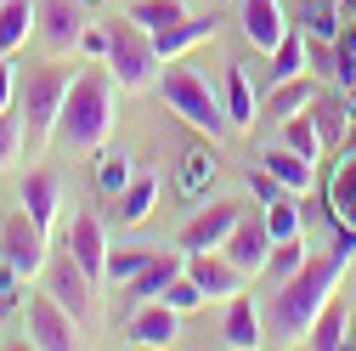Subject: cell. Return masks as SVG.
Here are the masks:
<instances>
[{"mask_svg":"<svg viewBox=\"0 0 356 351\" xmlns=\"http://www.w3.org/2000/svg\"><path fill=\"white\" fill-rule=\"evenodd\" d=\"M350 260H356V227H339V244L328 255H311L294 278H283L272 289V300H266V334L283 340V345H300L305 329H311V318H317L328 306V295L339 289Z\"/></svg>","mask_w":356,"mask_h":351,"instance_id":"1","label":"cell"},{"mask_svg":"<svg viewBox=\"0 0 356 351\" xmlns=\"http://www.w3.org/2000/svg\"><path fill=\"white\" fill-rule=\"evenodd\" d=\"M113 108H119V79H113L108 63H91L85 74H74V85H68L57 142L74 148V153H97V148H108L113 119H119Z\"/></svg>","mask_w":356,"mask_h":351,"instance_id":"2","label":"cell"},{"mask_svg":"<svg viewBox=\"0 0 356 351\" xmlns=\"http://www.w3.org/2000/svg\"><path fill=\"white\" fill-rule=\"evenodd\" d=\"M68 85H74V68H68L63 57L34 63V68L17 79V114H23V148H29V159H40V153L57 142Z\"/></svg>","mask_w":356,"mask_h":351,"instance_id":"3","label":"cell"},{"mask_svg":"<svg viewBox=\"0 0 356 351\" xmlns=\"http://www.w3.org/2000/svg\"><path fill=\"white\" fill-rule=\"evenodd\" d=\"M159 97L175 108V114H181L193 130H204V136L215 142V136H227V130H232V119H227V102H220L215 97V85L193 68V63H181V57H175V63H164L159 68Z\"/></svg>","mask_w":356,"mask_h":351,"instance_id":"4","label":"cell"},{"mask_svg":"<svg viewBox=\"0 0 356 351\" xmlns=\"http://www.w3.org/2000/svg\"><path fill=\"white\" fill-rule=\"evenodd\" d=\"M102 63L113 68L119 91H147V85H159V68H164V57L153 46V29H142L130 12L119 23H108V57Z\"/></svg>","mask_w":356,"mask_h":351,"instance_id":"5","label":"cell"},{"mask_svg":"<svg viewBox=\"0 0 356 351\" xmlns=\"http://www.w3.org/2000/svg\"><path fill=\"white\" fill-rule=\"evenodd\" d=\"M46 289H51V295L68 306V318H74L79 329H97V323H102V295H97L102 283H97L91 272H85L68 249L46 260Z\"/></svg>","mask_w":356,"mask_h":351,"instance_id":"6","label":"cell"},{"mask_svg":"<svg viewBox=\"0 0 356 351\" xmlns=\"http://www.w3.org/2000/svg\"><path fill=\"white\" fill-rule=\"evenodd\" d=\"M0 260L29 283V278H46V260H51V233L34 221L29 210H17V215H6L0 221Z\"/></svg>","mask_w":356,"mask_h":351,"instance_id":"7","label":"cell"},{"mask_svg":"<svg viewBox=\"0 0 356 351\" xmlns=\"http://www.w3.org/2000/svg\"><path fill=\"white\" fill-rule=\"evenodd\" d=\"M23 329H29V345H40V351H68V345H79V334H85L51 289H34V295H29Z\"/></svg>","mask_w":356,"mask_h":351,"instance_id":"8","label":"cell"},{"mask_svg":"<svg viewBox=\"0 0 356 351\" xmlns=\"http://www.w3.org/2000/svg\"><path fill=\"white\" fill-rule=\"evenodd\" d=\"M85 12L74 6V0H40V23H34V34H40V46H46V57H68V52H79V40H85Z\"/></svg>","mask_w":356,"mask_h":351,"instance_id":"9","label":"cell"},{"mask_svg":"<svg viewBox=\"0 0 356 351\" xmlns=\"http://www.w3.org/2000/svg\"><path fill=\"white\" fill-rule=\"evenodd\" d=\"M175 272H187V249H164V244H159V255H153L147 267L119 289V318H130L142 300H159V295H164V283H170Z\"/></svg>","mask_w":356,"mask_h":351,"instance_id":"10","label":"cell"},{"mask_svg":"<svg viewBox=\"0 0 356 351\" xmlns=\"http://www.w3.org/2000/svg\"><path fill=\"white\" fill-rule=\"evenodd\" d=\"M249 204L243 198H215V204H204L198 215H187V227H181V249L193 255V249H220L227 244V233L238 227V215H243Z\"/></svg>","mask_w":356,"mask_h":351,"instance_id":"11","label":"cell"},{"mask_svg":"<svg viewBox=\"0 0 356 351\" xmlns=\"http://www.w3.org/2000/svg\"><path fill=\"white\" fill-rule=\"evenodd\" d=\"M63 249L79 260L85 272H91L97 283H108V227L97 221L91 210H79L74 221H68V233H63Z\"/></svg>","mask_w":356,"mask_h":351,"instance_id":"12","label":"cell"},{"mask_svg":"<svg viewBox=\"0 0 356 351\" xmlns=\"http://www.w3.org/2000/svg\"><path fill=\"white\" fill-rule=\"evenodd\" d=\"M187 272L198 278V289H204L209 300H232V295L243 289V278H249L227 249H193V255H187Z\"/></svg>","mask_w":356,"mask_h":351,"instance_id":"13","label":"cell"},{"mask_svg":"<svg viewBox=\"0 0 356 351\" xmlns=\"http://www.w3.org/2000/svg\"><path fill=\"white\" fill-rule=\"evenodd\" d=\"M124 334H130V345H175L181 340V312L170 300H142L124 318Z\"/></svg>","mask_w":356,"mask_h":351,"instance_id":"14","label":"cell"},{"mask_svg":"<svg viewBox=\"0 0 356 351\" xmlns=\"http://www.w3.org/2000/svg\"><path fill=\"white\" fill-rule=\"evenodd\" d=\"M238 29H243V40H249L254 52L272 57V52H277V40H283L294 23L283 17L277 0H238Z\"/></svg>","mask_w":356,"mask_h":351,"instance_id":"15","label":"cell"},{"mask_svg":"<svg viewBox=\"0 0 356 351\" xmlns=\"http://www.w3.org/2000/svg\"><path fill=\"white\" fill-rule=\"evenodd\" d=\"M220 249H227L243 272H266V255H272V227H266V215H249V210H243Z\"/></svg>","mask_w":356,"mask_h":351,"instance_id":"16","label":"cell"},{"mask_svg":"<svg viewBox=\"0 0 356 351\" xmlns=\"http://www.w3.org/2000/svg\"><path fill=\"white\" fill-rule=\"evenodd\" d=\"M220 340H227L232 351H254V345L272 340V334H266V312H254V300H249V295H232V300H227V323H220Z\"/></svg>","mask_w":356,"mask_h":351,"instance_id":"17","label":"cell"},{"mask_svg":"<svg viewBox=\"0 0 356 351\" xmlns=\"http://www.w3.org/2000/svg\"><path fill=\"white\" fill-rule=\"evenodd\" d=\"M57 204H63V176H57V170H29V176H23V210H29L46 233L57 227Z\"/></svg>","mask_w":356,"mask_h":351,"instance_id":"18","label":"cell"},{"mask_svg":"<svg viewBox=\"0 0 356 351\" xmlns=\"http://www.w3.org/2000/svg\"><path fill=\"white\" fill-rule=\"evenodd\" d=\"M317 97H323V85L311 79V74H294V79H277L272 91H266V114H260V119H277V125H283L289 114H305V108L317 102Z\"/></svg>","mask_w":356,"mask_h":351,"instance_id":"19","label":"cell"},{"mask_svg":"<svg viewBox=\"0 0 356 351\" xmlns=\"http://www.w3.org/2000/svg\"><path fill=\"white\" fill-rule=\"evenodd\" d=\"M260 164L272 170V176H277V182H283L289 193H305L311 182H317V159H305V153H294L289 142H272V148L260 153Z\"/></svg>","mask_w":356,"mask_h":351,"instance_id":"20","label":"cell"},{"mask_svg":"<svg viewBox=\"0 0 356 351\" xmlns=\"http://www.w3.org/2000/svg\"><path fill=\"white\" fill-rule=\"evenodd\" d=\"M345 334H350V312H345L339 295H328V306H323V312L311 318V329H305V345H311V351H339V345H350Z\"/></svg>","mask_w":356,"mask_h":351,"instance_id":"21","label":"cell"},{"mask_svg":"<svg viewBox=\"0 0 356 351\" xmlns=\"http://www.w3.org/2000/svg\"><path fill=\"white\" fill-rule=\"evenodd\" d=\"M40 23V0H0V57H12Z\"/></svg>","mask_w":356,"mask_h":351,"instance_id":"22","label":"cell"},{"mask_svg":"<svg viewBox=\"0 0 356 351\" xmlns=\"http://www.w3.org/2000/svg\"><path fill=\"white\" fill-rule=\"evenodd\" d=\"M209 34H215V17H181L175 29H159V34H153V46H159L164 63H175V57H187L198 40H209Z\"/></svg>","mask_w":356,"mask_h":351,"instance_id":"23","label":"cell"},{"mask_svg":"<svg viewBox=\"0 0 356 351\" xmlns=\"http://www.w3.org/2000/svg\"><path fill=\"white\" fill-rule=\"evenodd\" d=\"M328 215H334L339 227H356V148L339 159L334 182H328Z\"/></svg>","mask_w":356,"mask_h":351,"instance_id":"24","label":"cell"},{"mask_svg":"<svg viewBox=\"0 0 356 351\" xmlns=\"http://www.w3.org/2000/svg\"><path fill=\"white\" fill-rule=\"evenodd\" d=\"M113 210H119V221H124V227H142L147 215L159 210V176H136V182L119 193V204H113Z\"/></svg>","mask_w":356,"mask_h":351,"instance_id":"25","label":"cell"},{"mask_svg":"<svg viewBox=\"0 0 356 351\" xmlns=\"http://www.w3.org/2000/svg\"><path fill=\"white\" fill-rule=\"evenodd\" d=\"M227 119H232V130H254V85H249V68H227Z\"/></svg>","mask_w":356,"mask_h":351,"instance_id":"26","label":"cell"},{"mask_svg":"<svg viewBox=\"0 0 356 351\" xmlns=\"http://www.w3.org/2000/svg\"><path fill=\"white\" fill-rule=\"evenodd\" d=\"M91 159H97V187H102L108 198H119L130 182H136V170H130V153H124V148H97Z\"/></svg>","mask_w":356,"mask_h":351,"instance_id":"27","label":"cell"},{"mask_svg":"<svg viewBox=\"0 0 356 351\" xmlns=\"http://www.w3.org/2000/svg\"><path fill=\"white\" fill-rule=\"evenodd\" d=\"M311 260V249H305V233H294V238H272V255H266V278L272 283H283V278H294L300 267Z\"/></svg>","mask_w":356,"mask_h":351,"instance_id":"28","label":"cell"},{"mask_svg":"<svg viewBox=\"0 0 356 351\" xmlns=\"http://www.w3.org/2000/svg\"><path fill=\"white\" fill-rule=\"evenodd\" d=\"M277 142H289V148L305 153V159H323V130H317V119H311V108H305V114H289V119L277 125Z\"/></svg>","mask_w":356,"mask_h":351,"instance_id":"29","label":"cell"},{"mask_svg":"<svg viewBox=\"0 0 356 351\" xmlns=\"http://www.w3.org/2000/svg\"><path fill=\"white\" fill-rule=\"evenodd\" d=\"M153 255H159V244H124V249H108V283H113V289H124V283L136 278Z\"/></svg>","mask_w":356,"mask_h":351,"instance_id":"30","label":"cell"},{"mask_svg":"<svg viewBox=\"0 0 356 351\" xmlns=\"http://www.w3.org/2000/svg\"><path fill=\"white\" fill-rule=\"evenodd\" d=\"M294 74H305V34L300 29H289L283 40H277V52H272V68H266V79H294Z\"/></svg>","mask_w":356,"mask_h":351,"instance_id":"31","label":"cell"},{"mask_svg":"<svg viewBox=\"0 0 356 351\" xmlns=\"http://www.w3.org/2000/svg\"><path fill=\"white\" fill-rule=\"evenodd\" d=\"M130 17L159 34V29H175V23H181L187 6H181V0H130Z\"/></svg>","mask_w":356,"mask_h":351,"instance_id":"32","label":"cell"},{"mask_svg":"<svg viewBox=\"0 0 356 351\" xmlns=\"http://www.w3.org/2000/svg\"><path fill=\"white\" fill-rule=\"evenodd\" d=\"M311 119H317L323 148H328V142H345V119H356V114H350V102H328V97H317V102H311Z\"/></svg>","mask_w":356,"mask_h":351,"instance_id":"33","label":"cell"},{"mask_svg":"<svg viewBox=\"0 0 356 351\" xmlns=\"http://www.w3.org/2000/svg\"><path fill=\"white\" fill-rule=\"evenodd\" d=\"M159 300H170L181 318H187V312H198V306H209V295L198 289V278H193V272H175V278L164 283V295H159Z\"/></svg>","mask_w":356,"mask_h":351,"instance_id":"34","label":"cell"},{"mask_svg":"<svg viewBox=\"0 0 356 351\" xmlns=\"http://www.w3.org/2000/svg\"><path fill=\"white\" fill-rule=\"evenodd\" d=\"M266 227H272V238H294V233H305L294 193H283V198H272V204H266Z\"/></svg>","mask_w":356,"mask_h":351,"instance_id":"35","label":"cell"},{"mask_svg":"<svg viewBox=\"0 0 356 351\" xmlns=\"http://www.w3.org/2000/svg\"><path fill=\"white\" fill-rule=\"evenodd\" d=\"M12 159H23V114L0 108V170H6Z\"/></svg>","mask_w":356,"mask_h":351,"instance_id":"36","label":"cell"},{"mask_svg":"<svg viewBox=\"0 0 356 351\" xmlns=\"http://www.w3.org/2000/svg\"><path fill=\"white\" fill-rule=\"evenodd\" d=\"M0 108H17V68H12V57H0Z\"/></svg>","mask_w":356,"mask_h":351,"instance_id":"37","label":"cell"},{"mask_svg":"<svg viewBox=\"0 0 356 351\" xmlns=\"http://www.w3.org/2000/svg\"><path fill=\"white\" fill-rule=\"evenodd\" d=\"M311 34H317V40H339V17H334V6H317V12H311Z\"/></svg>","mask_w":356,"mask_h":351,"instance_id":"38","label":"cell"},{"mask_svg":"<svg viewBox=\"0 0 356 351\" xmlns=\"http://www.w3.org/2000/svg\"><path fill=\"white\" fill-rule=\"evenodd\" d=\"M79 52H85V57H108V29H85Z\"/></svg>","mask_w":356,"mask_h":351,"instance_id":"39","label":"cell"},{"mask_svg":"<svg viewBox=\"0 0 356 351\" xmlns=\"http://www.w3.org/2000/svg\"><path fill=\"white\" fill-rule=\"evenodd\" d=\"M17 283H23V278H17L12 267H6V260H0V312L12 306V289H17Z\"/></svg>","mask_w":356,"mask_h":351,"instance_id":"40","label":"cell"},{"mask_svg":"<svg viewBox=\"0 0 356 351\" xmlns=\"http://www.w3.org/2000/svg\"><path fill=\"white\" fill-rule=\"evenodd\" d=\"M350 345H356V340H350Z\"/></svg>","mask_w":356,"mask_h":351,"instance_id":"41","label":"cell"}]
</instances>
